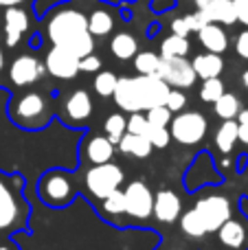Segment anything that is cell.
<instances>
[{
	"mask_svg": "<svg viewBox=\"0 0 248 250\" xmlns=\"http://www.w3.org/2000/svg\"><path fill=\"white\" fill-rule=\"evenodd\" d=\"M125 117L123 114H110L108 119H105L103 123V129H105V138H108L112 145H117L119 141H121V136L125 134Z\"/></svg>",
	"mask_w": 248,
	"mask_h": 250,
	"instance_id": "4dcf8cb0",
	"label": "cell"
},
{
	"mask_svg": "<svg viewBox=\"0 0 248 250\" xmlns=\"http://www.w3.org/2000/svg\"><path fill=\"white\" fill-rule=\"evenodd\" d=\"M191 66H193L196 77H200L202 82H205V79H213V77L222 75L224 60L220 55H215V53H200V55L193 57Z\"/></svg>",
	"mask_w": 248,
	"mask_h": 250,
	"instance_id": "d6986e66",
	"label": "cell"
},
{
	"mask_svg": "<svg viewBox=\"0 0 248 250\" xmlns=\"http://www.w3.org/2000/svg\"><path fill=\"white\" fill-rule=\"evenodd\" d=\"M46 35L53 46H62L75 57L92 55L95 38L88 33V16L79 9H60L46 22Z\"/></svg>",
	"mask_w": 248,
	"mask_h": 250,
	"instance_id": "6da1fadb",
	"label": "cell"
},
{
	"mask_svg": "<svg viewBox=\"0 0 248 250\" xmlns=\"http://www.w3.org/2000/svg\"><path fill=\"white\" fill-rule=\"evenodd\" d=\"M66 117L70 119L73 123H82L86 121L88 117L92 114V101H90V95L86 90H75L73 95L66 99Z\"/></svg>",
	"mask_w": 248,
	"mask_h": 250,
	"instance_id": "ac0fdd59",
	"label": "cell"
},
{
	"mask_svg": "<svg viewBox=\"0 0 248 250\" xmlns=\"http://www.w3.org/2000/svg\"><path fill=\"white\" fill-rule=\"evenodd\" d=\"M0 250H11V248H9V246H0Z\"/></svg>",
	"mask_w": 248,
	"mask_h": 250,
	"instance_id": "f907efd6",
	"label": "cell"
},
{
	"mask_svg": "<svg viewBox=\"0 0 248 250\" xmlns=\"http://www.w3.org/2000/svg\"><path fill=\"white\" fill-rule=\"evenodd\" d=\"M11 117L22 127H42L48 121V104L40 92H26L11 108Z\"/></svg>",
	"mask_w": 248,
	"mask_h": 250,
	"instance_id": "277c9868",
	"label": "cell"
},
{
	"mask_svg": "<svg viewBox=\"0 0 248 250\" xmlns=\"http://www.w3.org/2000/svg\"><path fill=\"white\" fill-rule=\"evenodd\" d=\"M117 108L125 112H143V95H141V79L136 77H119L117 88L112 92Z\"/></svg>",
	"mask_w": 248,
	"mask_h": 250,
	"instance_id": "8fae6325",
	"label": "cell"
},
{
	"mask_svg": "<svg viewBox=\"0 0 248 250\" xmlns=\"http://www.w3.org/2000/svg\"><path fill=\"white\" fill-rule=\"evenodd\" d=\"M213 105H215V114H218L220 119H224V121H235V117L242 110L240 99H237L233 92H224Z\"/></svg>",
	"mask_w": 248,
	"mask_h": 250,
	"instance_id": "4316f807",
	"label": "cell"
},
{
	"mask_svg": "<svg viewBox=\"0 0 248 250\" xmlns=\"http://www.w3.org/2000/svg\"><path fill=\"white\" fill-rule=\"evenodd\" d=\"M242 86H244L246 90H248V68L244 70V73H242Z\"/></svg>",
	"mask_w": 248,
	"mask_h": 250,
	"instance_id": "c3c4849f",
	"label": "cell"
},
{
	"mask_svg": "<svg viewBox=\"0 0 248 250\" xmlns=\"http://www.w3.org/2000/svg\"><path fill=\"white\" fill-rule=\"evenodd\" d=\"M235 53L248 62V29H244L235 40Z\"/></svg>",
	"mask_w": 248,
	"mask_h": 250,
	"instance_id": "60d3db41",
	"label": "cell"
},
{
	"mask_svg": "<svg viewBox=\"0 0 248 250\" xmlns=\"http://www.w3.org/2000/svg\"><path fill=\"white\" fill-rule=\"evenodd\" d=\"M125 213L132 217H149L154 211V193L145 182L134 180L125 187Z\"/></svg>",
	"mask_w": 248,
	"mask_h": 250,
	"instance_id": "9c48e42d",
	"label": "cell"
},
{
	"mask_svg": "<svg viewBox=\"0 0 248 250\" xmlns=\"http://www.w3.org/2000/svg\"><path fill=\"white\" fill-rule=\"evenodd\" d=\"M218 237L227 248L242 250V248H246V244H248V224L242 220L231 217V220H227L218 229Z\"/></svg>",
	"mask_w": 248,
	"mask_h": 250,
	"instance_id": "2e32d148",
	"label": "cell"
},
{
	"mask_svg": "<svg viewBox=\"0 0 248 250\" xmlns=\"http://www.w3.org/2000/svg\"><path fill=\"white\" fill-rule=\"evenodd\" d=\"M227 92L224 88V82L220 77H213V79H205L200 86V99L207 101V104H215L220 97Z\"/></svg>",
	"mask_w": 248,
	"mask_h": 250,
	"instance_id": "1f68e13d",
	"label": "cell"
},
{
	"mask_svg": "<svg viewBox=\"0 0 248 250\" xmlns=\"http://www.w3.org/2000/svg\"><path fill=\"white\" fill-rule=\"evenodd\" d=\"M156 77H161L169 88H191L198 79L187 57H161Z\"/></svg>",
	"mask_w": 248,
	"mask_h": 250,
	"instance_id": "52a82bcc",
	"label": "cell"
},
{
	"mask_svg": "<svg viewBox=\"0 0 248 250\" xmlns=\"http://www.w3.org/2000/svg\"><path fill=\"white\" fill-rule=\"evenodd\" d=\"M171 33H174V35H180V38H187L191 31L187 29V24H185L183 18H176V20L171 22Z\"/></svg>",
	"mask_w": 248,
	"mask_h": 250,
	"instance_id": "7bdbcfd3",
	"label": "cell"
},
{
	"mask_svg": "<svg viewBox=\"0 0 248 250\" xmlns=\"http://www.w3.org/2000/svg\"><path fill=\"white\" fill-rule=\"evenodd\" d=\"M154 215H156L158 222L163 224H171L180 217L183 213V202L180 198L169 189H161L156 195H154Z\"/></svg>",
	"mask_w": 248,
	"mask_h": 250,
	"instance_id": "5bb4252c",
	"label": "cell"
},
{
	"mask_svg": "<svg viewBox=\"0 0 248 250\" xmlns=\"http://www.w3.org/2000/svg\"><path fill=\"white\" fill-rule=\"evenodd\" d=\"M44 70L53 75L55 79H75L79 75V57H75L70 51L62 46H53L46 53L44 60Z\"/></svg>",
	"mask_w": 248,
	"mask_h": 250,
	"instance_id": "30bf717a",
	"label": "cell"
},
{
	"mask_svg": "<svg viewBox=\"0 0 248 250\" xmlns=\"http://www.w3.org/2000/svg\"><path fill=\"white\" fill-rule=\"evenodd\" d=\"M40 198L51 207H64L73 200V185L68 173L64 171H48L40 180Z\"/></svg>",
	"mask_w": 248,
	"mask_h": 250,
	"instance_id": "ba28073f",
	"label": "cell"
},
{
	"mask_svg": "<svg viewBox=\"0 0 248 250\" xmlns=\"http://www.w3.org/2000/svg\"><path fill=\"white\" fill-rule=\"evenodd\" d=\"M29 29V13L22 7H7L4 11V38L7 46H16Z\"/></svg>",
	"mask_w": 248,
	"mask_h": 250,
	"instance_id": "9a60e30c",
	"label": "cell"
},
{
	"mask_svg": "<svg viewBox=\"0 0 248 250\" xmlns=\"http://www.w3.org/2000/svg\"><path fill=\"white\" fill-rule=\"evenodd\" d=\"M103 211L112 213V215H121V213H125V195H123L121 189L112 191L108 198H103Z\"/></svg>",
	"mask_w": 248,
	"mask_h": 250,
	"instance_id": "836d02e7",
	"label": "cell"
},
{
	"mask_svg": "<svg viewBox=\"0 0 248 250\" xmlns=\"http://www.w3.org/2000/svg\"><path fill=\"white\" fill-rule=\"evenodd\" d=\"M189 178L196 180V187L211 185V182H220V173L215 171L213 160H211L209 154H202L200 158H196V163H193L191 169L187 171V180Z\"/></svg>",
	"mask_w": 248,
	"mask_h": 250,
	"instance_id": "ffe728a7",
	"label": "cell"
},
{
	"mask_svg": "<svg viewBox=\"0 0 248 250\" xmlns=\"http://www.w3.org/2000/svg\"><path fill=\"white\" fill-rule=\"evenodd\" d=\"M145 138L152 143V147L165 149V147L169 145V141H171V134H169V129H167V127H156V125H149L147 136H145Z\"/></svg>",
	"mask_w": 248,
	"mask_h": 250,
	"instance_id": "d590c367",
	"label": "cell"
},
{
	"mask_svg": "<svg viewBox=\"0 0 248 250\" xmlns=\"http://www.w3.org/2000/svg\"><path fill=\"white\" fill-rule=\"evenodd\" d=\"M237 132H240L237 121H224L220 125L218 134H215V147H218L222 154H231L235 143L240 141V138H237Z\"/></svg>",
	"mask_w": 248,
	"mask_h": 250,
	"instance_id": "d4e9b609",
	"label": "cell"
},
{
	"mask_svg": "<svg viewBox=\"0 0 248 250\" xmlns=\"http://www.w3.org/2000/svg\"><path fill=\"white\" fill-rule=\"evenodd\" d=\"M198 35H200V44L207 48V53L220 55V53H224L228 48V35H227V31L222 29V24L209 22L207 26H202V29L198 31Z\"/></svg>",
	"mask_w": 248,
	"mask_h": 250,
	"instance_id": "e0dca14e",
	"label": "cell"
},
{
	"mask_svg": "<svg viewBox=\"0 0 248 250\" xmlns=\"http://www.w3.org/2000/svg\"><path fill=\"white\" fill-rule=\"evenodd\" d=\"M180 229H183V233L187 235V237H193V239H202L207 235L205 226H202V222L198 220V215L193 213V208H189L187 213L180 215Z\"/></svg>",
	"mask_w": 248,
	"mask_h": 250,
	"instance_id": "f1b7e54d",
	"label": "cell"
},
{
	"mask_svg": "<svg viewBox=\"0 0 248 250\" xmlns=\"http://www.w3.org/2000/svg\"><path fill=\"white\" fill-rule=\"evenodd\" d=\"M112 29H114V20L103 9H97V11H92L90 16H88V33H90L92 38L108 35V33H112Z\"/></svg>",
	"mask_w": 248,
	"mask_h": 250,
	"instance_id": "484cf974",
	"label": "cell"
},
{
	"mask_svg": "<svg viewBox=\"0 0 248 250\" xmlns=\"http://www.w3.org/2000/svg\"><path fill=\"white\" fill-rule=\"evenodd\" d=\"M141 79V95H143V112L156 105H165L171 88L156 75H139Z\"/></svg>",
	"mask_w": 248,
	"mask_h": 250,
	"instance_id": "4fadbf2b",
	"label": "cell"
},
{
	"mask_svg": "<svg viewBox=\"0 0 248 250\" xmlns=\"http://www.w3.org/2000/svg\"><path fill=\"white\" fill-rule=\"evenodd\" d=\"M149 121L143 117V112H134L125 123V132L127 134H136V136H147Z\"/></svg>",
	"mask_w": 248,
	"mask_h": 250,
	"instance_id": "8d00e7d4",
	"label": "cell"
},
{
	"mask_svg": "<svg viewBox=\"0 0 248 250\" xmlns=\"http://www.w3.org/2000/svg\"><path fill=\"white\" fill-rule=\"evenodd\" d=\"M44 75V64L33 55H20L9 66V79L16 86H31Z\"/></svg>",
	"mask_w": 248,
	"mask_h": 250,
	"instance_id": "7c38bea8",
	"label": "cell"
},
{
	"mask_svg": "<svg viewBox=\"0 0 248 250\" xmlns=\"http://www.w3.org/2000/svg\"><path fill=\"white\" fill-rule=\"evenodd\" d=\"M183 20H185V24H187V29L191 31V33H193V31L198 33L202 26L209 24V20L205 18V13H202V11H191V13H187V16H183Z\"/></svg>",
	"mask_w": 248,
	"mask_h": 250,
	"instance_id": "f35d334b",
	"label": "cell"
},
{
	"mask_svg": "<svg viewBox=\"0 0 248 250\" xmlns=\"http://www.w3.org/2000/svg\"><path fill=\"white\" fill-rule=\"evenodd\" d=\"M237 125H248V108L240 110V114H237Z\"/></svg>",
	"mask_w": 248,
	"mask_h": 250,
	"instance_id": "f6af8a7d",
	"label": "cell"
},
{
	"mask_svg": "<svg viewBox=\"0 0 248 250\" xmlns=\"http://www.w3.org/2000/svg\"><path fill=\"white\" fill-rule=\"evenodd\" d=\"M2 66H4V55H2V48H0V70H2Z\"/></svg>",
	"mask_w": 248,
	"mask_h": 250,
	"instance_id": "681fc988",
	"label": "cell"
},
{
	"mask_svg": "<svg viewBox=\"0 0 248 250\" xmlns=\"http://www.w3.org/2000/svg\"><path fill=\"white\" fill-rule=\"evenodd\" d=\"M24 0H0V7H20Z\"/></svg>",
	"mask_w": 248,
	"mask_h": 250,
	"instance_id": "bcb514c9",
	"label": "cell"
},
{
	"mask_svg": "<svg viewBox=\"0 0 248 250\" xmlns=\"http://www.w3.org/2000/svg\"><path fill=\"white\" fill-rule=\"evenodd\" d=\"M55 2H57V0H55ZM51 4H53V0H35V11H38L40 16H42V13L46 11V9L51 7Z\"/></svg>",
	"mask_w": 248,
	"mask_h": 250,
	"instance_id": "ee69618b",
	"label": "cell"
},
{
	"mask_svg": "<svg viewBox=\"0 0 248 250\" xmlns=\"http://www.w3.org/2000/svg\"><path fill=\"white\" fill-rule=\"evenodd\" d=\"M233 4H235L237 22H242L248 29V0H233Z\"/></svg>",
	"mask_w": 248,
	"mask_h": 250,
	"instance_id": "b9f144b4",
	"label": "cell"
},
{
	"mask_svg": "<svg viewBox=\"0 0 248 250\" xmlns=\"http://www.w3.org/2000/svg\"><path fill=\"white\" fill-rule=\"evenodd\" d=\"M171 250H178V248H171Z\"/></svg>",
	"mask_w": 248,
	"mask_h": 250,
	"instance_id": "816d5d0a",
	"label": "cell"
},
{
	"mask_svg": "<svg viewBox=\"0 0 248 250\" xmlns=\"http://www.w3.org/2000/svg\"><path fill=\"white\" fill-rule=\"evenodd\" d=\"M18 187H22V178L18 180V176H13L11 180L0 173V230L11 229L24 217V204L18 193Z\"/></svg>",
	"mask_w": 248,
	"mask_h": 250,
	"instance_id": "7a4b0ae2",
	"label": "cell"
},
{
	"mask_svg": "<svg viewBox=\"0 0 248 250\" xmlns=\"http://www.w3.org/2000/svg\"><path fill=\"white\" fill-rule=\"evenodd\" d=\"M117 82L119 77L114 73H110V70H103V73H99L95 77V90L99 97H112L114 88H117Z\"/></svg>",
	"mask_w": 248,
	"mask_h": 250,
	"instance_id": "d6a6232c",
	"label": "cell"
},
{
	"mask_svg": "<svg viewBox=\"0 0 248 250\" xmlns=\"http://www.w3.org/2000/svg\"><path fill=\"white\" fill-rule=\"evenodd\" d=\"M158 64H161V55L152 51H143L134 55V68L139 75H156Z\"/></svg>",
	"mask_w": 248,
	"mask_h": 250,
	"instance_id": "f546056e",
	"label": "cell"
},
{
	"mask_svg": "<svg viewBox=\"0 0 248 250\" xmlns=\"http://www.w3.org/2000/svg\"><path fill=\"white\" fill-rule=\"evenodd\" d=\"M209 121L202 112H178L169 123V134L180 145H196L207 136Z\"/></svg>",
	"mask_w": 248,
	"mask_h": 250,
	"instance_id": "3957f363",
	"label": "cell"
},
{
	"mask_svg": "<svg viewBox=\"0 0 248 250\" xmlns=\"http://www.w3.org/2000/svg\"><path fill=\"white\" fill-rule=\"evenodd\" d=\"M193 2H196V11H205L211 4V0H193Z\"/></svg>",
	"mask_w": 248,
	"mask_h": 250,
	"instance_id": "7dc6e473",
	"label": "cell"
},
{
	"mask_svg": "<svg viewBox=\"0 0 248 250\" xmlns=\"http://www.w3.org/2000/svg\"><path fill=\"white\" fill-rule=\"evenodd\" d=\"M101 68V60L97 55H86L79 60V73H97Z\"/></svg>",
	"mask_w": 248,
	"mask_h": 250,
	"instance_id": "ab89813d",
	"label": "cell"
},
{
	"mask_svg": "<svg viewBox=\"0 0 248 250\" xmlns=\"http://www.w3.org/2000/svg\"><path fill=\"white\" fill-rule=\"evenodd\" d=\"M145 119L149 121V125H156V127H167L171 123V110L165 108V105H156V108H149Z\"/></svg>",
	"mask_w": 248,
	"mask_h": 250,
	"instance_id": "e575fe53",
	"label": "cell"
},
{
	"mask_svg": "<svg viewBox=\"0 0 248 250\" xmlns=\"http://www.w3.org/2000/svg\"><path fill=\"white\" fill-rule=\"evenodd\" d=\"M205 18L209 22H215V24H235L237 16H235V4L233 0H211V4L205 9Z\"/></svg>",
	"mask_w": 248,
	"mask_h": 250,
	"instance_id": "44dd1931",
	"label": "cell"
},
{
	"mask_svg": "<svg viewBox=\"0 0 248 250\" xmlns=\"http://www.w3.org/2000/svg\"><path fill=\"white\" fill-rule=\"evenodd\" d=\"M165 108H169L171 112H183L185 108H187V95H185L183 90H169V97H167V101H165Z\"/></svg>",
	"mask_w": 248,
	"mask_h": 250,
	"instance_id": "74e56055",
	"label": "cell"
},
{
	"mask_svg": "<svg viewBox=\"0 0 248 250\" xmlns=\"http://www.w3.org/2000/svg\"><path fill=\"white\" fill-rule=\"evenodd\" d=\"M86 154L95 165L110 163L114 156V145L105 136H92L86 145Z\"/></svg>",
	"mask_w": 248,
	"mask_h": 250,
	"instance_id": "603a6c76",
	"label": "cell"
},
{
	"mask_svg": "<svg viewBox=\"0 0 248 250\" xmlns=\"http://www.w3.org/2000/svg\"><path fill=\"white\" fill-rule=\"evenodd\" d=\"M125 180L123 169L114 163H103V165H95L92 169H88L86 173V187L95 198L103 200L108 198L112 191H117L121 187V182Z\"/></svg>",
	"mask_w": 248,
	"mask_h": 250,
	"instance_id": "5b68a950",
	"label": "cell"
},
{
	"mask_svg": "<svg viewBox=\"0 0 248 250\" xmlns=\"http://www.w3.org/2000/svg\"><path fill=\"white\" fill-rule=\"evenodd\" d=\"M110 51H112L114 57H119V60H132V57L139 53V42H136V38L132 33H117L112 38V42H110Z\"/></svg>",
	"mask_w": 248,
	"mask_h": 250,
	"instance_id": "cb8c5ba5",
	"label": "cell"
},
{
	"mask_svg": "<svg viewBox=\"0 0 248 250\" xmlns=\"http://www.w3.org/2000/svg\"><path fill=\"white\" fill-rule=\"evenodd\" d=\"M193 213L198 215V220L202 222L207 235L218 233V229L227 220H231V202L224 195H207L200 198L193 207Z\"/></svg>",
	"mask_w": 248,
	"mask_h": 250,
	"instance_id": "8992f818",
	"label": "cell"
},
{
	"mask_svg": "<svg viewBox=\"0 0 248 250\" xmlns=\"http://www.w3.org/2000/svg\"><path fill=\"white\" fill-rule=\"evenodd\" d=\"M191 48L187 38H180V35H174L171 33L169 38L163 40L161 44V57H185Z\"/></svg>",
	"mask_w": 248,
	"mask_h": 250,
	"instance_id": "83f0119b",
	"label": "cell"
},
{
	"mask_svg": "<svg viewBox=\"0 0 248 250\" xmlns=\"http://www.w3.org/2000/svg\"><path fill=\"white\" fill-rule=\"evenodd\" d=\"M119 149L123 151V154H130V156H136V158H147L149 154H152V143L147 141L145 136H136V134H123L121 141L117 143Z\"/></svg>",
	"mask_w": 248,
	"mask_h": 250,
	"instance_id": "7402d4cb",
	"label": "cell"
}]
</instances>
